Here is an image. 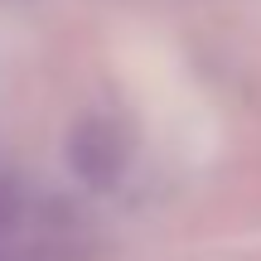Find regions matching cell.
Here are the masks:
<instances>
[{
    "label": "cell",
    "instance_id": "cell-1",
    "mask_svg": "<svg viewBox=\"0 0 261 261\" xmlns=\"http://www.w3.org/2000/svg\"><path fill=\"white\" fill-rule=\"evenodd\" d=\"M126 130L107 116H87L77 121V130L68 136V165L77 169V179H87L92 189H112L126 169Z\"/></svg>",
    "mask_w": 261,
    "mask_h": 261
},
{
    "label": "cell",
    "instance_id": "cell-2",
    "mask_svg": "<svg viewBox=\"0 0 261 261\" xmlns=\"http://www.w3.org/2000/svg\"><path fill=\"white\" fill-rule=\"evenodd\" d=\"M15 223H19V194H15L10 179H0V237H5Z\"/></svg>",
    "mask_w": 261,
    "mask_h": 261
}]
</instances>
